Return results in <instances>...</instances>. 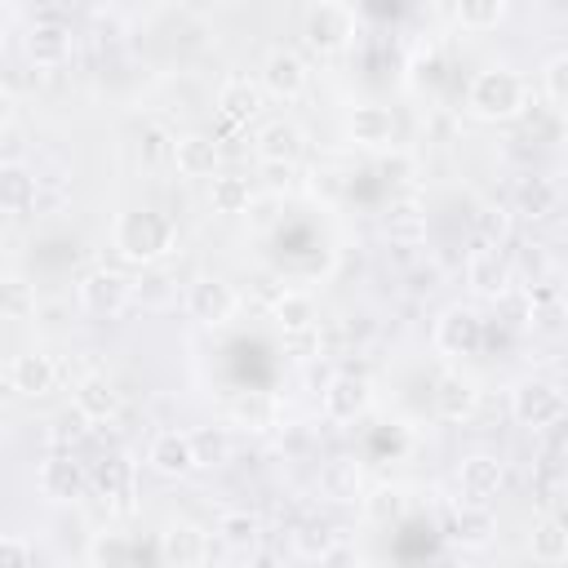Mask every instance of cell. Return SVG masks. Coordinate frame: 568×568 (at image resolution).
<instances>
[{
    "label": "cell",
    "mask_w": 568,
    "mask_h": 568,
    "mask_svg": "<svg viewBox=\"0 0 568 568\" xmlns=\"http://www.w3.org/2000/svg\"><path fill=\"white\" fill-rule=\"evenodd\" d=\"M178 248V226L169 213L160 209H129L120 213L115 222V253L124 262H138V266H151L160 257H169Z\"/></svg>",
    "instance_id": "1"
},
{
    "label": "cell",
    "mask_w": 568,
    "mask_h": 568,
    "mask_svg": "<svg viewBox=\"0 0 568 568\" xmlns=\"http://www.w3.org/2000/svg\"><path fill=\"white\" fill-rule=\"evenodd\" d=\"M524 106H528V84H524L510 67H488V71H479V75L470 80V89H466V111H470L475 120H488V124L515 120Z\"/></svg>",
    "instance_id": "2"
},
{
    "label": "cell",
    "mask_w": 568,
    "mask_h": 568,
    "mask_svg": "<svg viewBox=\"0 0 568 568\" xmlns=\"http://www.w3.org/2000/svg\"><path fill=\"white\" fill-rule=\"evenodd\" d=\"M351 36H355V18L337 0H315L302 18V40L315 53H342L351 44Z\"/></svg>",
    "instance_id": "3"
},
{
    "label": "cell",
    "mask_w": 568,
    "mask_h": 568,
    "mask_svg": "<svg viewBox=\"0 0 568 568\" xmlns=\"http://www.w3.org/2000/svg\"><path fill=\"white\" fill-rule=\"evenodd\" d=\"M510 413H515L519 426H532V430L559 426L564 422V390L546 377H524L510 390Z\"/></svg>",
    "instance_id": "4"
},
{
    "label": "cell",
    "mask_w": 568,
    "mask_h": 568,
    "mask_svg": "<svg viewBox=\"0 0 568 568\" xmlns=\"http://www.w3.org/2000/svg\"><path fill=\"white\" fill-rule=\"evenodd\" d=\"M129 302H133V280H124L120 271L98 266V271H89V275L80 280V306H84L89 315H106V320H115Z\"/></svg>",
    "instance_id": "5"
},
{
    "label": "cell",
    "mask_w": 568,
    "mask_h": 568,
    "mask_svg": "<svg viewBox=\"0 0 568 568\" xmlns=\"http://www.w3.org/2000/svg\"><path fill=\"white\" fill-rule=\"evenodd\" d=\"M235 306H240L235 288H231L226 280H217V275H204V280H195V284L186 288V311H191V320H200L204 328L231 324Z\"/></svg>",
    "instance_id": "6"
},
{
    "label": "cell",
    "mask_w": 568,
    "mask_h": 568,
    "mask_svg": "<svg viewBox=\"0 0 568 568\" xmlns=\"http://www.w3.org/2000/svg\"><path fill=\"white\" fill-rule=\"evenodd\" d=\"M435 346L444 355H479L484 346V320L475 306H448L435 320Z\"/></svg>",
    "instance_id": "7"
},
{
    "label": "cell",
    "mask_w": 568,
    "mask_h": 568,
    "mask_svg": "<svg viewBox=\"0 0 568 568\" xmlns=\"http://www.w3.org/2000/svg\"><path fill=\"white\" fill-rule=\"evenodd\" d=\"M501 484H506V466H501L493 453H470V457H462V466H457V488H462L466 501L488 506V501L501 493Z\"/></svg>",
    "instance_id": "8"
},
{
    "label": "cell",
    "mask_w": 568,
    "mask_h": 568,
    "mask_svg": "<svg viewBox=\"0 0 568 568\" xmlns=\"http://www.w3.org/2000/svg\"><path fill=\"white\" fill-rule=\"evenodd\" d=\"M146 466L164 479H186L195 470V448H191V435L186 430H160L151 444H146Z\"/></svg>",
    "instance_id": "9"
},
{
    "label": "cell",
    "mask_w": 568,
    "mask_h": 568,
    "mask_svg": "<svg viewBox=\"0 0 568 568\" xmlns=\"http://www.w3.org/2000/svg\"><path fill=\"white\" fill-rule=\"evenodd\" d=\"M257 84H262L271 98L293 102V98L306 93V62H302L293 49H271L266 62H262V80H257Z\"/></svg>",
    "instance_id": "10"
},
{
    "label": "cell",
    "mask_w": 568,
    "mask_h": 568,
    "mask_svg": "<svg viewBox=\"0 0 568 568\" xmlns=\"http://www.w3.org/2000/svg\"><path fill=\"white\" fill-rule=\"evenodd\" d=\"M346 133H351V142L382 151V146L395 142V115H390V106H382V102H359V106H351V115H346Z\"/></svg>",
    "instance_id": "11"
},
{
    "label": "cell",
    "mask_w": 568,
    "mask_h": 568,
    "mask_svg": "<svg viewBox=\"0 0 568 568\" xmlns=\"http://www.w3.org/2000/svg\"><path fill=\"white\" fill-rule=\"evenodd\" d=\"M368 408V382L359 373H337L324 386V417L328 422H355Z\"/></svg>",
    "instance_id": "12"
},
{
    "label": "cell",
    "mask_w": 568,
    "mask_h": 568,
    "mask_svg": "<svg viewBox=\"0 0 568 568\" xmlns=\"http://www.w3.org/2000/svg\"><path fill=\"white\" fill-rule=\"evenodd\" d=\"M40 493L49 501H80L89 493V470L75 457H49L40 466Z\"/></svg>",
    "instance_id": "13"
},
{
    "label": "cell",
    "mask_w": 568,
    "mask_h": 568,
    "mask_svg": "<svg viewBox=\"0 0 568 568\" xmlns=\"http://www.w3.org/2000/svg\"><path fill=\"white\" fill-rule=\"evenodd\" d=\"M262 106H266V89H262L257 80H248V75H231V80L217 89V111H222L226 120H235V124L257 120Z\"/></svg>",
    "instance_id": "14"
},
{
    "label": "cell",
    "mask_w": 568,
    "mask_h": 568,
    "mask_svg": "<svg viewBox=\"0 0 568 568\" xmlns=\"http://www.w3.org/2000/svg\"><path fill=\"white\" fill-rule=\"evenodd\" d=\"M466 284H470L479 297H501V293L510 288V262H506L493 244H484V248H475L470 262H466Z\"/></svg>",
    "instance_id": "15"
},
{
    "label": "cell",
    "mask_w": 568,
    "mask_h": 568,
    "mask_svg": "<svg viewBox=\"0 0 568 568\" xmlns=\"http://www.w3.org/2000/svg\"><path fill=\"white\" fill-rule=\"evenodd\" d=\"M209 559V537L191 524H169L160 532V564H173V568H195Z\"/></svg>",
    "instance_id": "16"
},
{
    "label": "cell",
    "mask_w": 568,
    "mask_h": 568,
    "mask_svg": "<svg viewBox=\"0 0 568 568\" xmlns=\"http://www.w3.org/2000/svg\"><path fill=\"white\" fill-rule=\"evenodd\" d=\"M475 408H479V386H475L470 377L448 373V377L435 382V413H439L444 422H466Z\"/></svg>",
    "instance_id": "17"
},
{
    "label": "cell",
    "mask_w": 568,
    "mask_h": 568,
    "mask_svg": "<svg viewBox=\"0 0 568 568\" xmlns=\"http://www.w3.org/2000/svg\"><path fill=\"white\" fill-rule=\"evenodd\" d=\"M169 155H173V164H178L182 178H213V173H217V142L204 138V133L178 138V142L169 146Z\"/></svg>",
    "instance_id": "18"
},
{
    "label": "cell",
    "mask_w": 568,
    "mask_h": 568,
    "mask_svg": "<svg viewBox=\"0 0 568 568\" xmlns=\"http://www.w3.org/2000/svg\"><path fill=\"white\" fill-rule=\"evenodd\" d=\"M9 377H13L18 395H49L53 382H58V368H53V359L44 351H22V355H13Z\"/></svg>",
    "instance_id": "19"
},
{
    "label": "cell",
    "mask_w": 568,
    "mask_h": 568,
    "mask_svg": "<svg viewBox=\"0 0 568 568\" xmlns=\"http://www.w3.org/2000/svg\"><path fill=\"white\" fill-rule=\"evenodd\" d=\"M497 537V519L488 506H475V501H462L457 515H453V541L462 550H484L488 541Z\"/></svg>",
    "instance_id": "20"
},
{
    "label": "cell",
    "mask_w": 568,
    "mask_h": 568,
    "mask_svg": "<svg viewBox=\"0 0 568 568\" xmlns=\"http://www.w3.org/2000/svg\"><path fill=\"white\" fill-rule=\"evenodd\" d=\"M27 58L36 67H62L71 58V31L62 22H36L27 36Z\"/></svg>",
    "instance_id": "21"
},
{
    "label": "cell",
    "mask_w": 568,
    "mask_h": 568,
    "mask_svg": "<svg viewBox=\"0 0 568 568\" xmlns=\"http://www.w3.org/2000/svg\"><path fill=\"white\" fill-rule=\"evenodd\" d=\"M253 146H257L262 160H288V164H293V160L302 155L306 138H302V129H297L293 120H266V124L257 129Z\"/></svg>",
    "instance_id": "22"
},
{
    "label": "cell",
    "mask_w": 568,
    "mask_h": 568,
    "mask_svg": "<svg viewBox=\"0 0 568 568\" xmlns=\"http://www.w3.org/2000/svg\"><path fill=\"white\" fill-rule=\"evenodd\" d=\"M36 204V173L27 164H0V213L18 217Z\"/></svg>",
    "instance_id": "23"
},
{
    "label": "cell",
    "mask_w": 568,
    "mask_h": 568,
    "mask_svg": "<svg viewBox=\"0 0 568 568\" xmlns=\"http://www.w3.org/2000/svg\"><path fill=\"white\" fill-rule=\"evenodd\" d=\"M75 408H80V417H89V422H106V417H115L120 413V390L106 382V377H84L80 386H75Z\"/></svg>",
    "instance_id": "24"
},
{
    "label": "cell",
    "mask_w": 568,
    "mask_h": 568,
    "mask_svg": "<svg viewBox=\"0 0 568 568\" xmlns=\"http://www.w3.org/2000/svg\"><path fill=\"white\" fill-rule=\"evenodd\" d=\"M209 204H213V213H226V217L248 213V204H253L248 178H240V173H213L209 178Z\"/></svg>",
    "instance_id": "25"
},
{
    "label": "cell",
    "mask_w": 568,
    "mask_h": 568,
    "mask_svg": "<svg viewBox=\"0 0 568 568\" xmlns=\"http://www.w3.org/2000/svg\"><path fill=\"white\" fill-rule=\"evenodd\" d=\"M528 550L537 564H564L568 559V528L559 515H541L532 537H528Z\"/></svg>",
    "instance_id": "26"
},
{
    "label": "cell",
    "mask_w": 568,
    "mask_h": 568,
    "mask_svg": "<svg viewBox=\"0 0 568 568\" xmlns=\"http://www.w3.org/2000/svg\"><path fill=\"white\" fill-rule=\"evenodd\" d=\"M386 235L399 240V244H417L426 235V213L417 200H395L390 213H386Z\"/></svg>",
    "instance_id": "27"
},
{
    "label": "cell",
    "mask_w": 568,
    "mask_h": 568,
    "mask_svg": "<svg viewBox=\"0 0 568 568\" xmlns=\"http://www.w3.org/2000/svg\"><path fill=\"white\" fill-rule=\"evenodd\" d=\"M217 541L231 546V550H253V546L262 541L257 515H248V510H226V515L217 519Z\"/></svg>",
    "instance_id": "28"
},
{
    "label": "cell",
    "mask_w": 568,
    "mask_h": 568,
    "mask_svg": "<svg viewBox=\"0 0 568 568\" xmlns=\"http://www.w3.org/2000/svg\"><path fill=\"white\" fill-rule=\"evenodd\" d=\"M36 315V288L22 275H0V320H31Z\"/></svg>",
    "instance_id": "29"
},
{
    "label": "cell",
    "mask_w": 568,
    "mask_h": 568,
    "mask_svg": "<svg viewBox=\"0 0 568 568\" xmlns=\"http://www.w3.org/2000/svg\"><path fill=\"white\" fill-rule=\"evenodd\" d=\"M186 435H191V448H195V466L231 462V430L226 426H200V430H186Z\"/></svg>",
    "instance_id": "30"
},
{
    "label": "cell",
    "mask_w": 568,
    "mask_h": 568,
    "mask_svg": "<svg viewBox=\"0 0 568 568\" xmlns=\"http://www.w3.org/2000/svg\"><path fill=\"white\" fill-rule=\"evenodd\" d=\"M275 320H280L284 333H306L315 324V302L306 293H284L275 302Z\"/></svg>",
    "instance_id": "31"
},
{
    "label": "cell",
    "mask_w": 568,
    "mask_h": 568,
    "mask_svg": "<svg viewBox=\"0 0 568 568\" xmlns=\"http://www.w3.org/2000/svg\"><path fill=\"white\" fill-rule=\"evenodd\" d=\"M506 13V0H457V22L466 31H493Z\"/></svg>",
    "instance_id": "32"
},
{
    "label": "cell",
    "mask_w": 568,
    "mask_h": 568,
    "mask_svg": "<svg viewBox=\"0 0 568 568\" xmlns=\"http://www.w3.org/2000/svg\"><path fill=\"white\" fill-rule=\"evenodd\" d=\"M129 555H133V546H129L120 532H98V537L89 541V550H84V559H89L93 568H115V564H129Z\"/></svg>",
    "instance_id": "33"
},
{
    "label": "cell",
    "mask_w": 568,
    "mask_h": 568,
    "mask_svg": "<svg viewBox=\"0 0 568 568\" xmlns=\"http://www.w3.org/2000/svg\"><path fill=\"white\" fill-rule=\"evenodd\" d=\"M541 84H546V102L550 111H564L568 102V53H550L541 67Z\"/></svg>",
    "instance_id": "34"
},
{
    "label": "cell",
    "mask_w": 568,
    "mask_h": 568,
    "mask_svg": "<svg viewBox=\"0 0 568 568\" xmlns=\"http://www.w3.org/2000/svg\"><path fill=\"white\" fill-rule=\"evenodd\" d=\"M555 186L546 182V178H532V182H524L519 186V213H528V217H546V213H555Z\"/></svg>",
    "instance_id": "35"
},
{
    "label": "cell",
    "mask_w": 568,
    "mask_h": 568,
    "mask_svg": "<svg viewBox=\"0 0 568 568\" xmlns=\"http://www.w3.org/2000/svg\"><path fill=\"white\" fill-rule=\"evenodd\" d=\"M133 302L138 306H164L173 302V280L164 271H146L138 284H133Z\"/></svg>",
    "instance_id": "36"
},
{
    "label": "cell",
    "mask_w": 568,
    "mask_h": 568,
    "mask_svg": "<svg viewBox=\"0 0 568 568\" xmlns=\"http://www.w3.org/2000/svg\"><path fill=\"white\" fill-rule=\"evenodd\" d=\"M364 510H368V519H377V524H395V519L404 515V493H399V488H373V493L364 497Z\"/></svg>",
    "instance_id": "37"
},
{
    "label": "cell",
    "mask_w": 568,
    "mask_h": 568,
    "mask_svg": "<svg viewBox=\"0 0 568 568\" xmlns=\"http://www.w3.org/2000/svg\"><path fill=\"white\" fill-rule=\"evenodd\" d=\"M337 541V532L328 528V524H306L297 537H293V550L302 555V559H324V550Z\"/></svg>",
    "instance_id": "38"
},
{
    "label": "cell",
    "mask_w": 568,
    "mask_h": 568,
    "mask_svg": "<svg viewBox=\"0 0 568 568\" xmlns=\"http://www.w3.org/2000/svg\"><path fill=\"white\" fill-rule=\"evenodd\" d=\"M475 231H479L484 244H501L506 231H510V213H506L501 204H484V209L475 213Z\"/></svg>",
    "instance_id": "39"
},
{
    "label": "cell",
    "mask_w": 568,
    "mask_h": 568,
    "mask_svg": "<svg viewBox=\"0 0 568 568\" xmlns=\"http://www.w3.org/2000/svg\"><path fill=\"white\" fill-rule=\"evenodd\" d=\"M102 488H106V497H129L133 493V466L124 457H111L102 466Z\"/></svg>",
    "instance_id": "40"
},
{
    "label": "cell",
    "mask_w": 568,
    "mask_h": 568,
    "mask_svg": "<svg viewBox=\"0 0 568 568\" xmlns=\"http://www.w3.org/2000/svg\"><path fill=\"white\" fill-rule=\"evenodd\" d=\"M324 488H328V497H337V501H351V497H355V488H359V475H355V466H333V470L324 475Z\"/></svg>",
    "instance_id": "41"
},
{
    "label": "cell",
    "mask_w": 568,
    "mask_h": 568,
    "mask_svg": "<svg viewBox=\"0 0 568 568\" xmlns=\"http://www.w3.org/2000/svg\"><path fill=\"white\" fill-rule=\"evenodd\" d=\"M31 559H36V550H31L22 537L0 532V568H27Z\"/></svg>",
    "instance_id": "42"
},
{
    "label": "cell",
    "mask_w": 568,
    "mask_h": 568,
    "mask_svg": "<svg viewBox=\"0 0 568 568\" xmlns=\"http://www.w3.org/2000/svg\"><path fill=\"white\" fill-rule=\"evenodd\" d=\"M262 173H266L271 191H288V182H293V164L288 160H262Z\"/></svg>",
    "instance_id": "43"
},
{
    "label": "cell",
    "mask_w": 568,
    "mask_h": 568,
    "mask_svg": "<svg viewBox=\"0 0 568 568\" xmlns=\"http://www.w3.org/2000/svg\"><path fill=\"white\" fill-rule=\"evenodd\" d=\"M13 399H18V386H13L9 368H0V408H4V404H13Z\"/></svg>",
    "instance_id": "44"
},
{
    "label": "cell",
    "mask_w": 568,
    "mask_h": 568,
    "mask_svg": "<svg viewBox=\"0 0 568 568\" xmlns=\"http://www.w3.org/2000/svg\"><path fill=\"white\" fill-rule=\"evenodd\" d=\"M320 186H324V191H333V195L342 191V182H337V173H333V169H324V173L315 169V191H320Z\"/></svg>",
    "instance_id": "45"
},
{
    "label": "cell",
    "mask_w": 568,
    "mask_h": 568,
    "mask_svg": "<svg viewBox=\"0 0 568 568\" xmlns=\"http://www.w3.org/2000/svg\"><path fill=\"white\" fill-rule=\"evenodd\" d=\"M13 124V98H9V89H0V129H9Z\"/></svg>",
    "instance_id": "46"
},
{
    "label": "cell",
    "mask_w": 568,
    "mask_h": 568,
    "mask_svg": "<svg viewBox=\"0 0 568 568\" xmlns=\"http://www.w3.org/2000/svg\"><path fill=\"white\" fill-rule=\"evenodd\" d=\"M160 142H164V133H160V129H151V133H146V160H155V155H160Z\"/></svg>",
    "instance_id": "47"
}]
</instances>
